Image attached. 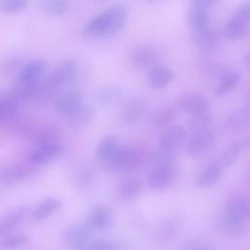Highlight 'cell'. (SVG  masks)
<instances>
[{
    "instance_id": "e575fe53",
    "label": "cell",
    "mask_w": 250,
    "mask_h": 250,
    "mask_svg": "<svg viewBox=\"0 0 250 250\" xmlns=\"http://www.w3.org/2000/svg\"><path fill=\"white\" fill-rule=\"evenodd\" d=\"M174 116L175 112L172 108H164L155 113L152 118V124L156 129H165L171 124Z\"/></svg>"
},
{
    "instance_id": "7a4b0ae2",
    "label": "cell",
    "mask_w": 250,
    "mask_h": 250,
    "mask_svg": "<svg viewBox=\"0 0 250 250\" xmlns=\"http://www.w3.org/2000/svg\"><path fill=\"white\" fill-rule=\"evenodd\" d=\"M214 1L196 0L191 2L188 12V22L193 36L197 35L210 27V9Z\"/></svg>"
},
{
    "instance_id": "8fae6325",
    "label": "cell",
    "mask_w": 250,
    "mask_h": 250,
    "mask_svg": "<svg viewBox=\"0 0 250 250\" xmlns=\"http://www.w3.org/2000/svg\"><path fill=\"white\" fill-rule=\"evenodd\" d=\"M175 175L176 173L172 165L154 167L147 175V185L155 190L165 189L173 184Z\"/></svg>"
},
{
    "instance_id": "1f68e13d",
    "label": "cell",
    "mask_w": 250,
    "mask_h": 250,
    "mask_svg": "<svg viewBox=\"0 0 250 250\" xmlns=\"http://www.w3.org/2000/svg\"><path fill=\"white\" fill-rule=\"evenodd\" d=\"M42 9L49 15L61 16L69 10L68 2L64 0H45L41 2Z\"/></svg>"
},
{
    "instance_id": "30bf717a",
    "label": "cell",
    "mask_w": 250,
    "mask_h": 250,
    "mask_svg": "<svg viewBox=\"0 0 250 250\" xmlns=\"http://www.w3.org/2000/svg\"><path fill=\"white\" fill-rule=\"evenodd\" d=\"M225 212L232 218L247 223L250 221V196L247 194H235L231 196L227 204Z\"/></svg>"
},
{
    "instance_id": "b9f144b4",
    "label": "cell",
    "mask_w": 250,
    "mask_h": 250,
    "mask_svg": "<svg viewBox=\"0 0 250 250\" xmlns=\"http://www.w3.org/2000/svg\"><path fill=\"white\" fill-rule=\"evenodd\" d=\"M183 250H214L210 247H206V246H202V245H194V244H191V245H188L187 247H185Z\"/></svg>"
},
{
    "instance_id": "5bb4252c",
    "label": "cell",
    "mask_w": 250,
    "mask_h": 250,
    "mask_svg": "<svg viewBox=\"0 0 250 250\" xmlns=\"http://www.w3.org/2000/svg\"><path fill=\"white\" fill-rule=\"evenodd\" d=\"M83 104V95L77 90H70L62 94L55 103V111L60 116H68Z\"/></svg>"
},
{
    "instance_id": "836d02e7",
    "label": "cell",
    "mask_w": 250,
    "mask_h": 250,
    "mask_svg": "<svg viewBox=\"0 0 250 250\" xmlns=\"http://www.w3.org/2000/svg\"><path fill=\"white\" fill-rule=\"evenodd\" d=\"M196 42L201 46L206 51H212L217 43H218V38L216 33L212 30V28H209L197 35L193 36Z\"/></svg>"
},
{
    "instance_id": "9a60e30c",
    "label": "cell",
    "mask_w": 250,
    "mask_h": 250,
    "mask_svg": "<svg viewBox=\"0 0 250 250\" xmlns=\"http://www.w3.org/2000/svg\"><path fill=\"white\" fill-rule=\"evenodd\" d=\"M186 141V130L178 125L168 126L159 136V147L175 151Z\"/></svg>"
},
{
    "instance_id": "d590c367",
    "label": "cell",
    "mask_w": 250,
    "mask_h": 250,
    "mask_svg": "<svg viewBox=\"0 0 250 250\" xmlns=\"http://www.w3.org/2000/svg\"><path fill=\"white\" fill-rule=\"evenodd\" d=\"M28 237L22 234L12 235L0 241V250H15L27 244Z\"/></svg>"
},
{
    "instance_id": "7bdbcfd3",
    "label": "cell",
    "mask_w": 250,
    "mask_h": 250,
    "mask_svg": "<svg viewBox=\"0 0 250 250\" xmlns=\"http://www.w3.org/2000/svg\"><path fill=\"white\" fill-rule=\"evenodd\" d=\"M245 63L250 68V54H248V56L245 58Z\"/></svg>"
},
{
    "instance_id": "d6986e66",
    "label": "cell",
    "mask_w": 250,
    "mask_h": 250,
    "mask_svg": "<svg viewBox=\"0 0 250 250\" xmlns=\"http://www.w3.org/2000/svg\"><path fill=\"white\" fill-rule=\"evenodd\" d=\"M145 104L140 98L130 99L123 106L121 111V120L125 124H134L138 122L144 115Z\"/></svg>"
},
{
    "instance_id": "277c9868",
    "label": "cell",
    "mask_w": 250,
    "mask_h": 250,
    "mask_svg": "<svg viewBox=\"0 0 250 250\" xmlns=\"http://www.w3.org/2000/svg\"><path fill=\"white\" fill-rule=\"evenodd\" d=\"M47 69V62L44 59H34L21 68L18 74V86L34 89L39 87V81Z\"/></svg>"
},
{
    "instance_id": "ab89813d",
    "label": "cell",
    "mask_w": 250,
    "mask_h": 250,
    "mask_svg": "<svg viewBox=\"0 0 250 250\" xmlns=\"http://www.w3.org/2000/svg\"><path fill=\"white\" fill-rule=\"evenodd\" d=\"M232 17L244 23L250 24V2L244 3L243 5L239 6L232 15Z\"/></svg>"
},
{
    "instance_id": "8d00e7d4",
    "label": "cell",
    "mask_w": 250,
    "mask_h": 250,
    "mask_svg": "<svg viewBox=\"0 0 250 250\" xmlns=\"http://www.w3.org/2000/svg\"><path fill=\"white\" fill-rule=\"evenodd\" d=\"M25 0H2L0 1V11L4 14H18L25 9Z\"/></svg>"
},
{
    "instance_id": "f1b7e54d",
    "label": "cell",
    "mask_w": 250,
    "mask_h": 250,
    "mask_svg": "<svg viewBox=\"0 0 250 250\" xmlns=\"http://www.w3.org/2000/svg\"><path fill=\"white\" fill-rule=\"evenodd\" d=\"M239 80H240L239 72L229 71V72L226 73L222 77V79L216 89V95L219 97H223V96L227 95L228 93L232 91L237 86Z\"/></svg>"
},
{
    "instance_id": "4dcf8cb0",
    "label": "cell",
    "mask_w": 250,
    "mask_h": 250,
    "mask_svg": "<svg viewBox=\"0 0 250 250\" xmlns=\"http://www.w3.org/2000/svg\"><path fill=\"white\" fill-rule=\"evenodd\" d=\"M241 150L236 146L235 143H232L228 148H226L218 157V159L215 161L222 169L228 168L230 165H232L237 158L239 157Z\"/></svg>"
},
{
    "instance_id": "7c38bea8",
    "label": "cell",
    "mask_w": 250,
    "mask_h": 250,
    "mask_svg": "<svg viewBox=\"0 0 250 250\" xmlns=\"http://www.w3.org/2000/svg\"><path fill=\"white\" fill-rule=\"evenodd\" d=\"M35 173V169L24 164H11L0 169V182L5 185H12L22 182Z\"/></svg>"
},
{
    "instance_id": "8992f818",
    "label": "cell",
    "mask_w": 250,
    "mask_h": 250,
    "mask_svg": "<svg viewBox=\"0 0 250 250\" xmlns=\"http://www.w3.org/2000/svg\"><path fill=\"white\" fill-rule=\"evenodd\" d=\"M93 229L88 224H74L65 230L63 241L69 250H84L92 241Z\"/></svg>"
},
{
    "instance_id": "ac0fdd59",
    "label": "cell",
    "mask_w": 250,
    "mask_h": 250,
    "mask_svg": "<svg viewBox=\"0 0 250 250\" xmlns=\"http://www.w3.org/2000/svg\"><path fill=\"white\" fill-rule=\"evenodd\" d=\"M111 214L108 208L99 204L91 210L87 224L93 230H106L111 227Z\"/></svg>"
},
{
    "instance_id": "6da1fadb",
    "label": "cell",
    "mask_w": 250,
    "mask_h": 250,
    "mask_svg": "<svg viewBox=\"0 0 250 250\" xmlns=\"http://www.w3.org/2000/svg\"><path fill=\"white\" fill-rule=\"evenodd\" d=\"M126 21V9L122 6H114L93 18L84 27L83 33L87 37L112 35L123 28Z\"/></svg>"
},
{
    "instance_id": "603a6c76",
    "label": "cell",
    "mask_w": 250,
    "mask_h": 250,
    "mask_svg": "<svg viewBox=\"0 0 250 250\" xmlns=\"http://www.w3.org/2000/svg\"><path fill=\"white\" fill-rule=\"evenodd\" d=\"M143 189V184L140 179L136 177H129L124 179L118 186L117 194L123 200H131L139 196Z\"/></svg>"
},
{
    "instance_id": "d6a6232c",
    "label": "cell",
    "mask_w": 250,
    "mask_h": 250,
    "mask_svg": "<svg viewBox=\"0 0 250 250\" xmlns=\"http://www.w3.org/2000/svg\"><path fill=\"white\" fill-rule=\"evenodd\" d=\"M212 123L211 115L206 112H201L197 114H192L188 119V126L193 129V131L207 130Z\"/></svg>"
},
{
    "instance_id": "d4e9b609",
    "label": "cell",
    "mask_w": 250,
    "mask_h": 250,
    "mask_svg": "<svg viewBox=\"0 0 250 250\" xmlns=\"http://www.w3.org/2000/svg\"><path fill=\"white\" fill-rule=\"evenodd\" d=\"M62 206V202L56 197L44 198L32 211V218L36 221H42L50 217L53 213L58 211Z\"/></svg>"
},
{
    "instance_id": "4fadbf2b",
    "label": "cell",
    "mask_w": 250,
    "mask_h": 250,
    "mask_svg": "<svg viewBox=\"0 0 250 250\" xmlns=\"http://www.w3.org/2000/svg\"><path fill=\"white\" fill-rule=\"evenodd\" d=\"M177 107L187 113L197 114L201 112H206L209 107V103L202 95L197 93H188L182 95L176 101Z\"/></svg>"
},
{
    "instance_id": "83f0119b",
    "label": "cell",
    "mask_w": 250,
    "mask_h": 250,
    "mask_svg": "<svg viewBox=\"0 0 250 250\" xmlns=\"http://www.w3.org/2000/svg\"><path fill=\"white\" fill-rule=\"evenodd\" d=\"M225 35L232 40L241 39L246 37L250 32V24L244 23L235 18L231 17L227 22L225 29Z\"/></svg>"
},
{
    "instance_id": "9c48e42d",
    "label": "cell",
    "mask_w": 250,
    "mask_h": 250,
    "mask_svg": "<svg viewBox=\"0 0 250 250\" xmlns=\"http://www.w3.org/2000/svg\"><path fill=\"white\" fill-rule=\"evenodd\" d=\"M215 227L218 232H220L222 235L231 238L241 237L247 231L246 223L232 218L226 212L218 215L216 218Z\"/></svg>"
},
{
    "instance_id": "f6af8a7d",
    "label": "cell",
    "mask_w": 250,
    "mask_h": 250,
    "mask_svg": "<svg viewBox=\"0 0 250 250\" xmlns=\"http://www.w3.org/2000/svg\"><path fill=\"white\" fill-rule=\"evenodd\" d=\"M248 181H249V183H250V170L248 171Z\"/></svg>"
},
{
    "instance_id": "7402d4cb",
    "label": "cell",
    "mask_w": 250,
    "mask_h": 250,
    "mask_svg": "<svg viewBox=\"0 0 250 250\" xmlns=\"http://www.w3.org/2000/svg\"><path fill=\"white\" fill-rule=\"evenodd\" d=\"M123 91L118 85L105 84L99 87L96 91V100L104 105H112L120 101Z\"/></svg>"
},
{
    "instance_id": "5b68a950",
    "label": "cell",
    "mask_w": 250,
    "mask_h": 250,
    "mask_svg": "<svg viewBox=\"0 0 250 250\" xmlns=\"http://www.w3.org/2000/svg\"><path fill=\"white\" fill-rule=\"evenodd\" d=\"M77 64L73 59H65L61 62L46 79V87L55 89L71 82L76 74Z\"/></svg>"
},
{
    "instance_id": "4316f807",
    "label": "cell",
    "mask_w": 250,
    "mask_h": 250,
    "mask_svg": "<svg viewBox=\"0 0 250 250\" xmlns=\"http://www.w3.org/2000/svg\"><path fill=\"white\" fill-rule=\"evenodd\" d=\"M222 171L223 169L216 162L209 164L200 172L195 185L199 188H208L214 185L220 179Z\"/></svg>"
},
{
    "instance_id": "74e56055",
    "label": "cell",
    "mask_w": 250,
    "mask_h": 250,
    "mask_svg": "<svg viewBox=\"0 0 250 250\" xmlns=\"http://www.w3.org/2000/svg\"><path fill=\"white\" fill-rule=\"evenodd\" d=\"M173 155H174V151H170V150L158 147V149L155 151L152 157L154 167L172 165L173 157H174Z\"/></svg>"
},
{
    "instance_id": "484cf974",
    "label": "cell",
    "mask_w": 250,
    "mask_h": 250,
    "mask_svg": "<svg viewBox=\"0 0 250 250\" xmlns=\"http://www.w3.org/2000/svg\"><path fill=\"white\" fill-rule=\"evenodd\" d=\"M226 125L231 130H244L250 128V108L243 106L231 112L227 118Z\"/></svg>"
},
{
    "instance_id": "cb8c5ba5",
    "label": "cell",
    "mask_w": 250,
    "mask_h": 250,
    "mask_svg": "<svg viewBox=\"0 0 250 250\" xmlns=\"http://www.w3.org/2000/svg\"><path fill=\"white\" fill-rule=\"evenodd\" d=\"M173 78V72L164 66H154L147 74L148 84L155 89H161L168 86Z\"/></svg>"
},
{
    "instance_id": "52a82bcc",
    "label": "cell",
    "mask_w": 250,
    "mask_h": 250,
    "mask_svg": "<svg viewBox=\"0 0 250 250\" xmlns=\"http://www.w3.org/2000/svg\"><path fill=\"white\" fill-rule=\"evenodd\" d=\"M63 151V146L58 141L38 144L28 153V160L32 165H44L57 159Z\"/></svg>"
},
{
    "instance_id": "f546056e",
    "label": "cell",
    "mask_w": 250,
    "mask_h": 250,
    "mask_svg": "<svg viewBox=\"0 0 250 250\" xmlns=\"http://www.w3.org/2000/svg\"><path fill=\"white\" fill-rule=\"evenodd\" d=\"M19 102L12 93L0 95V122L11 117L18 108Z\"/></svg>"
},
{
    "instance_id": "ba28073f",
    "label": "cell",
    "mask_w": 250,
    "mask_h": 250,
    "mask_svg": "<svg viewBox=\"0 0 250 250\" xmlns=\"http://www.w3.org/2000/svg\"><path fill=\"white\" fill-rule=\"evenodd\" d=\"M215 138L210 129L193 131L192 135L187 140L185 150L190 155H198L211 149Z\"/></svg>"
},
{
    "instance_id": "e0dca14e",
    "label": "cell",
    "mask_w": 250,
    "mask_h": 250,
    "mask_svg": "<svg viewBox=\"0 0 250 250\" xmlns=\"http://www.w3.org/2000/svg\"><path fill=\"white\" fill-rule=\"evenodd\" d=\"M121 146L122 144L117 137L113 135H108L104 137L101 141L97 149V154L100 161L104 165L108 167L109 163L112 161V159L120 149Z\"/></svg>"
},
{
    "instance_id": "ee69618b",
    "label": "cell",
    "mask_w": 250,
    "mask_h": 250,
    "mask_svg": "<svg viewBox=\"0 0 250 250\" xmlns=\"http://www.w3.org/2000/svg\"><path fill=\"white\" fill-rule=\"evenodd\" d=\"M245 106H247L248 108H250V92L248 93V95H247V103H246V105Z\"/></svg>"
},
{
    "instance_id": "ffe728a7",
    "label": "cell",
    "mask_w": 250,
    "mask_h": 250,
    "mask_svg": "<svg viewBox=\"0 0 250 250\" xmlns=\"http://www.w3.org/2000/svg\"><path fill=\"white\" fill-rule=\"evenodd\" d=\"M28 208L18 207L0 218V235L7 234L12 231L25 218Z\"/></svg>"
},
{
    "instance_id": "44dd1931",
    "label": "cell",
    "mask_w": 250,
    "mask_h": 250,
    "mask_svg": "<svg viewBox=\"0 0 250 250\" xmlns=\"http://www.w3.org/2000/svg\"><path fill=\"white\" fill-rule=\"evenodd\" d=\"M94 117V109L88 104H81L67 116V123L70 128L77 130L87 126Z\"/></svg>"
},
{
    "instance_id": "60d3db41",
    "label": "cell",
    "mask_w": 250,
    "mask_h": 250,
    "mask_svg": "<svg viewBox=\"0 0 250 250\" xmlns=\"http://www.w3.org/2000/svg\"><path fill=\"white\" fill-rule=\"evenodd\" d=\"M236 144V146L239 147V149L242 151L243 149H247L250 148V136L244 137L242 139H239L237 141L234 142Z\"/></svg>"
},
{
    "instance_id": "2e32d148",
    "label": "cell",
    "mask_w": 250,
    "mask_h": 250,
    "mask_svg": "<svg viewBox=\"0 0 250 250\" xmlns=\"http://www.w3.org/2000/svg\"><path fill=\"white\" fill-rule=\"evenodd\" d=\"M159 60V53L153 47H140L135 49L130 55L131 63L141 69L154 67Z\"/></svg>"
},
{
    "instance_id": "f35d334b",
    "label": "cell",
    "mask_w": 250,
    "mask_h": 250,
    "mask_svg": "<svg viewBox=\"0 0 250 250\" xmlns=\"http://www.w3.org/2000/svg\"><path fill=\"white\" fill-rule=\"evenodd\" d=\"M84 250H119V246L110 240L96 239L92 240Z\"/></svg>"
},
{
    "instance_id": "3957f363",
    "label": "cell",
    "mask_w": 250,
    "mask_h": 250,
    "mask_svg": "<svg viewBox=\"0 0 250 250\" xmlns=\"http://www.w3.org/2000/svg\"><path fill=\"white\" fill-rule=\"evenodd\" d=\"M143 160L144 154L140 148L122 145L107 168L113 171H130L142 165Z\"/></svg>"
}]
</instances>
